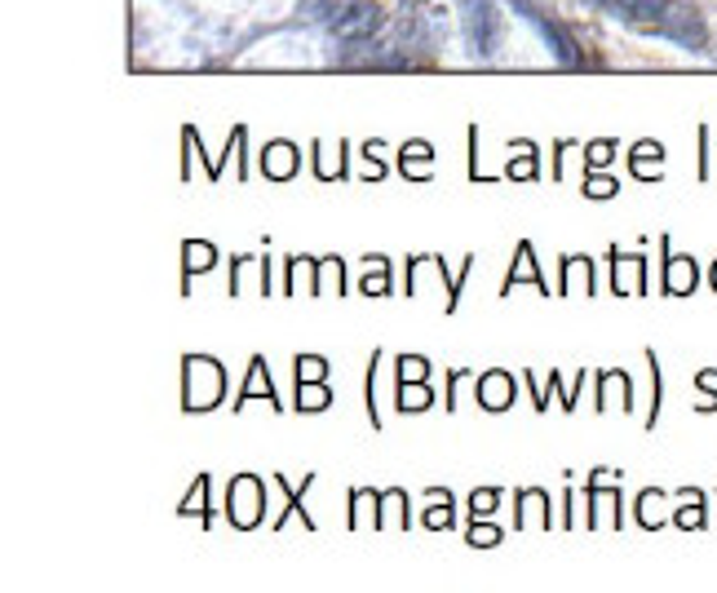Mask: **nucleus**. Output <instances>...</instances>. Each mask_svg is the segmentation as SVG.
Wrapping results in <instances>:
<instances>
[{"label": "nucleus", "mask_w": 717, "mask_h": 593, "mask_svg": "<svg viewBox=\"0 0 717 593\" xmlns=\"http://www.w3.org/2000/svg\"><path fill=\"white\" fill-rule=\"evenodd\" d=\"M319 23L342 45H372L385 27V10L376 0H337V5H329V14H319Z\"/></svg>", "instance_id": "1"}, {"label": "nucleus", "mask_w": 717, "mask_h": 593, "mask_svg": "<svg viewBox=\"0 0 717 593\" xmlns=\"http://www.w3.org/2000/svg\"><path fill=\"white\" fill-rule=\"evenodd\" d=\"M509 5L518 10V18H523L528 27H536V36L545 40V49H549V58L558 62V67H590V58L580 53L576 36H571L554 14H545L536 0H509Z\"/></svg>", "instance_id": "2"}, {"label": "nucleus", "mask_w": 717, "mask_h": 593, "mask_svg": "<svg viewBox=\"0 0 717 593\" xmlns=\"http://www.w3.org/2000/svg\"><path fill=\"white\" fill-rule=\"evenodd\" d=\"M461 23L479 58H496L505 45V14L496 0H461Z\"/></svg>", "instance_id": "3"}, {"label": "nucleus", "mask_w": 717, "mask_h": 593, "mask_svg": "<svg viewBox=\"0 0 717 593\" xmlns=\"http://www.w3.org/2000/svg\"><path fill=\"white\" fill-rule=\"evenodd\" d=\"M222 368L213 359H186V381H182V399L190 412H209L222 404Z\"/></svg>", "instance_id": "4"}, {"label": "nucleus", "mask_w": 717, "mask_h": 593, "mask_svg": "<svg viewBox=\"0 0 717 593\" xmlns=\"http://www.w3.org/2000/svg\"><path fill=\"white\" fill-rule=\"evenodd\" d=\"M656 36H665V40H673L678 49H704V40H708V27H704V14L700 10H691V5H669V14L660 18V27H656Z\"/></svg>", "instance_id": "5"}, {"label": "nucleus", "mask_w": 717, "mask_h": 593, "mask_svg": "<svg viewBox=\"0 0 717 593\" xmlns=\"http://www.w3.org/2000/svg\"><path fill=\"white\" fill-rule=\"evenodd\" d=\"M594 10H603V14H611V18H620V23H629V27H646V32H656L660 27V18L669 14V5L673 0H590Z\"/></svg>", "instance_id": "6"}, {"label": "nucleus", "mask_w": 717, "mask_h": 593, "mask_svg": "<svg viewBox=\"0 0 717 593\" xmlns=\"http://www.w3.org/2000/svg\"><path fill=\"white\" fill-rule=\"evenodd\" d=\"M226 514L235 527H257L262 522V479L252 474H239L226 492Z\"/></svg>", "instance_id": "7"}, {"label": "nucleus", "mask_w": 717, "mask_h": 593, "mask_svg": "<svg viewBox=\"0 0 717 593\" xmlns=\"http://www.w3.org/2000/svg\"><path fill=\"white\" fill-rule=\"evenodd\" d=\"M611 288L620 297H642L646 293V257H638V252H611Z\"/></svg>", "instance_id": "8"}, {"label": "nucleus", "mask_w": 717, "mask_h": 593, "mask_svg": "<svg viewBox=\"0 0 717 593\" xmlns=\"http://www.w3.org/2000/svg\"><path fill=\"white\" fill-rule=\"evenodd\" d=\"M479 404L487 408V412H505L509 404H514V376L509 372H483L479 376Z\"/></svg>", "instance_id": "9"}, {"label": "nucleus", "mask_w": 717, "mask_h": 593, "mask_svg": "<svg viewBox=\"0 0 717 593\" xmlns=\"http://www.w3.org/2000/svg\"><path fill=\"white\" fill-rule=\"evenodd\" d=\"M695 284H700V271H695L691 257H669L665 261V293L687 297V293H695Z\"/></svg>", "instance_id": "10"}, {"label": "nucleus", "mask_w": 717, "mask_h": 593, "mask_svg": "<svg viewBox=\"0 0 717 593\" xmlns=\"http://www.w3.org/2000/svg\"><path fill=\"white\" fill-rule=\"evenodd\" d=\"M629 169H633V177H642V182L660 177V173H665V147H660V143H638L633 156H629Z\"/></svg>", "instance_id": "11"}, {"label": "nucleus", "mask_w": 717, "mask_h": 593, "mask_svg": "<svg viewBox=\"0 0 717 593\" xmlns=\"http://www.w3.org/2000/svg\"><path fill=\"white\" fill-rule=\"evenodd\" d=\"M262 173L275 177V182L293 177V173H297V147H293V143H271V147L262 151Z\"/></svg>", "instance_id": "12"}, {"label": "nucleus", "mask_w": 717, "mask_h": 593, "mask_svg": "<svg viewBox=\"0 0 717 593\" xmlns=\"http://www.w3.org/2000/svg\"><path fill=\"white\" fill-rule=\"evenodd\" d=\"M257 394H262V399L275 408V385H271V376H267V363H262V359H252V363H248V385L239 390V404H235V408L252 404Z\"/></svg>", "instance_id": "13"}, {"label": "nucleus", "mask_w": 717, "mask_h": 593, "mask_svg": "<svg viewBox=\"0 0 717 593\" xmlns=\"http://www.w3.org/2000/svg\"><path fill=\"white\" fill-rule=\"evenodd\" d=\"M616 394H625V399L633 404V381H629V372H603V376H598V408H620Z\"/></svg>", "instance_id": "14"}, {"label": "nucleus", "mask_w": 717, "mask_h": 593, "mask_svg": "<svg viewBox=\"0 0 717 593\" xmlns=\"http://www.w3.org/2000/svg\"><path fill=\"white\" fill-rule=\"evenodd\" d=\"M523 280H532V284L545 288V280H541V271H536V257H532V244H518V257H514V271H509V280H505V288L523 284ZM545 293H549V288H545Z\"/></svg>", "instance_id": "15"}, {"label": "nucleus", "mask_w": 717, "mask_h": 593, "mask_svg": "<svg viewBox=\"0 0 717 593\" xmlns=\"http://www.w3.org/2000/svg\"><path fill=\"white\" fill-rule=\"evenodd\" d=\"M329 404H333V394H329V385H323V381H301L297 385V408L301 412H323Z\"/></svg>", "instance_id": "16"}, {"label": "nucleus", "mask_w": 717, "mask_h": 593, "mask_svg": "<svg viewBox=\"0 0 717 593\" xmlns=\"http://www.w3.org/2000/svg\"><path fill=\"white\" fill-rule=\"evenodd\" d=\"M576 284L594 293V267L584 257H567V275H563V297H576Z\"/></svg>", "instance_id": "17"}, {"label": "nucleus", "mask_w": 717, "mask_h": 593, "mask_svg": "<svg viewBox=\"0 0 717 593\" xmlns=\"http://www.w3.org/2000/svg\"><path fill=\"white\" fill-rule=\"evenodd\" d=\"M399 164H404V173H408V177H430V169H434V156H430V147H425V143H408Z\"/></svg>", "instance_id": "18"}, {"label": "nucleus", "mask_w": 717, "mask_h": 593, "mask_svg": "<svg viewBox=\"0 0 717 593\" xmlns=\"http://www.w3.org/2000/svg\"><path fill=\"white\" fill-rule=\"evenodd\" d=\"M399 408H404V412H421V408H430V390H425V381H404V390H399Z\"/></svg>", "instance_id": "19"}, {"label": "nucleus", "mask_w": 717, "mask_h": 593, "mask_svg": "<svg viewBox=\"0 0 717 593\" xmlns=\"http://www.w3.org/2000/svg\"><path fill=\"white\" fill-rule=\"evenodd\" d=\"M673 522L687 527V532H691V527H704V501H700V492H687V505L673 514Z\"/></svg>", "instance_id": "20"}, {"label": "nucleus", "mask_w": 717, "mask_h": 593, "mask_svg": "<svg viewBox=\"0 0 717 593\" xmlns=\"http://www.w3.org/2000/svg\"><path fill=\"white\" fill-rule=\"evenodd\" d=\"M505 173H509V177H523V182H532V177H536V151L523 143V156L514 151V160H509V169H505Z\"/></svg>", "instance_id": "21"}, {"label": "nucleus", "mask_w": 717, "mask_h": 593, "mask_svg": "<svg viewBox=\"0 0 717 593\" xmlns=\"http://www.w3.org/2000/svg\"><path fill=\"white\" fill-rule=\"evenodd\" d=\"M660 501H665L660 492H642V501H638V522H642V527H660V522H665V514H656Z\"/></svg>", "instance_id": "22"}, {"label": "nucleus", "mask_w": 717, "mask_h": 593, "mask_svg": "<svg viewBox=\"0 0 717 593\" xmlns=\"http://www.w3.org/2000/svg\"><path fill=\"white\" fill-rule=\"evenodd\" d=\"M363 293H368V297H385V293H390V271H385L381 257H376V267L363 275Z\"/></svg>", "instance_id": "23"}, {"label": "nucleus", "mask_w": 717, "mask_h": 593, "mask_svg": "<svg viewBox=\"0 0 717 593\" xmlns=\"http://www.w3.org/2000/svg\"><path fill=\"white\" fill-rule=\"evenodd\" d=\"M213 267V244H186V271H209Z\"/></svg>", "instance_id": "24"}, {"label": "nucleus", "mask_w": 717, "mask_h": 593, "mask_svg": "<svg viewBox=\"0 0 717 593\" xmlns=\"http://www.w3.org/2000/svg\"><path fill=\"white\" fill-rule=\"evenodd\" d=\"M496 501H500V492H496V487H483V492L470 496V514H474V518H492V514H496Z\"/></svg>", "instance_id": "25"}, {"label": "nucleus", "mask_w": 717, "mask_h": 593, "mask_svg": "<svg viewBox=\"0 0 717 593\" xmlns=\"http://www.w3.org/2000/svg\"><path fill=\"white\" fill-rule=\"evenodd\" d=\"M323 372H329V363H323L319 355H301L297 359V385L301 381H323Z\"/></svg>", "instance_id": "26"}, {"label": "nucleus", "mask_w": 717, "mask_h": 593, "mask_svg": "<svg viewBox=\"0 0 717 593\" xmlns=\"http://www.w3.org/2000/svg\"><path fill=\"white\" fill-rule=\"evenodd\" d=\"M430 496H434V505L425 514V527H434V532H438V527H452V501L443 505V492H430Z\"/></svg>", "instance_id": "27"}, {"label": "nucleus", "mask_w": 717, "mask_h": 593, "mask_svg": "<svg viewBox=\"0 0 717 593\" xmlns=\"http://www.w3.org/2000/svg\"><path fill=\"white\" fill-rule=\"evenodd\" d=\"M425 372H430V363L421 355H404L399 359V381H425Z\"/></svg>", "instance_id": "28"}, {"label": "nucleus", "mask_w": 717, "mask_h": 593, "mask_svg": "<svg viewBox=\"0 0 717 593\" xmlns=\"http://www.w3.org/2000/svg\"><path fill=\"white\" fill-rule=\"evenodd\" d=\"M584 195H594V200H611L616 182L611 177H584Z\"/></svg>", "instance_id": "29"}, {"label": "nucleus", "mask_w": 717, "mask_h": 593, "mask_svg": "<svg viewBox=\"0 0 717 593\" xmlns=\"http://www.w3.org/2000/svg\"><path fill=\"white\" fill-rule=\"evenodd\" d=\"M611 151H616V143H594L590 151H584V164H590V169H603V164L611 160Z\"/></svg>", "instance_id": "30"}, {"label": "nucleus", "mask_w": 717, "mask_h": 593, "mask_svg": "<svg viewBox=\"0 0 717 593\" xmlns=\"http://www.w3.org/2000/svg\"><path fill=\"white\" fill-rule=\"evenodd\" d=\"M205 492H209V483L200 479V483H195V487H190V496L182 501V514H200V509H205Z\"/></svg>", "instance_id": "31"}, {"label": "nucleus", "mask_w": 717, "mask_h": 593, "mask_svg": "<svg viewBox=\"0 0 717 593\" xmlns=\"http://www.w3.org/2000/svg\"><path fill=\"white\" fill-rule=\"evenodd\" d=\"M496 541H500L496 527H474V532H470V545H479V549H487V545H496Z\"/></svg>", "instance_id": "32"}, {"label": "nucleus", "mask_w": 717, "mask_h": 593, "mask_svg": "<svg viewBox=\"0 0 717 593\" xmlns=\"http://www.w3.org/2000/svg\"><path fill=\"white\" fill-rule=\"evenodd\" d=\"M713 288H717V261H713Z\"/></svg>", "instance_id": "33"}]
</instances>
